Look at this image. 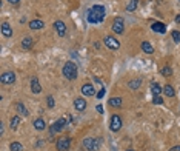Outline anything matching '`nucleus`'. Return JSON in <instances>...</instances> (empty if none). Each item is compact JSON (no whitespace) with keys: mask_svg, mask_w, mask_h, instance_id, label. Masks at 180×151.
<instances>
[{"mask_svg":"<svg viewBox=\"0 0 180 151\" xmlns=\"http://www.w3.org/2000/svg\"><path fill=\"white\" fill-rule=\"evenodd\" d=\"M62 73H63V76H65L68 80H74V79H77L79 70H77V65H75L74 62H66Z\"/></svg>","mask_w":180,"mask_h":151,"instance_id":"1","label":"nucleus"},{"mask_svg":"<svg viewBox=\"0 0 180 151\" xmlns=\"http://www.w3.org/2000/svg\"><path fill=\"white\" fill-rule=\"evenodd\" d=\"M69 145H71V139L68 136H60L56 142V146L59 151H68L69 149Z\"/></svg>","mask_w":180,"mask_h":151,"instance_id":"2","label":"nucleus"},{"mask_svg":"<svg viewBox=\"0 0 180 151\" xmlns=\"http://www.w3.org/2000/svg\"><path fill=\"white\" fill-rule=\"evenodd\" d=\"M103 43H105V46L109 48L111 51H117V50L120 48V42H119L117 39H114L113 36H106V37L103 39Z\"/></svg>","mask_w":180,"mask_h":151,"instance_id":"3","label":"nucleus"},{"mask_svg":"<svg viewBox=\"0 0 180 151\" xmlns=\"http://www.w3.org/2000/svg\"><path fill=\"white\" fill-rule=\"evenodd\" d=\"M65 125H66V120H65L63 117H60L59 120H56V122H54V125L49 128V133H51V137H49V139H52L54 133H60V131L65 128Z\"/></svg>","mask_w":180,"mask_h":151,"instance_id":"4","label":"nucleus"},{"mask_svg":"<svg viewBox=\"0 0 180 151\" xmlns=\"http://www.w3.org/2000/svg\"><path fill=\"white\" fill-rule=\"evenodd\" d=\"M113 31L116 34H122L125 31V22H123L122 17H116L114 19V22H113Z\"/></svg>","mask_w":180,"mask_h":151,"instance_id":"5","label":"nucleus"},{"mask_svg":"<svg viewBox=\"0 0 180 151\" xmlns=\"http://www.w3.org/2000/svg\"><path fill=\"white\" fill-rule=\"evenodd\" d=\"M120 128H122V117H120L119 114H114V116L111 117L109 129H111V131H114V133H117Z\"/></svg>","mask_w":180,"mask_h":151,"instance_id":"6","label":"nucleus"},{"mask_svg":"<svg viewBox=\"0 0 180 151\" xmlns=\"http://www.w3.org/2000/svg\"><path fill=\"white\" fill-rule=\"evenodd\" d=\"M0 82L5 83V85H13L16 82V74L13 71H6L2 74V77H0Z\"/></svg>","mask_w":180,"mask_h":151,"instance_id":"7","label":"nucleus"},{"mask_svg":"<svg viewBox=\"0 0 180 151\" xmlns=\"http://www.w3.org/2000/svg\"><path fill=\"white\" fill-rule=\"evenodd\" d=\"M82 94H83L85 97H91V96L96 94V88H94L91 83H85V85L82 86Z\"/></svg>","mask_w":180,"mask_h":151,"instance_id":"8","label":"nucleus"},{"mask_svg":"<svg viewBox=\"0 0 180 151\" xmlns=\"http://www.w3.org/2000/svg\"><path fill=\"white\" fill-rule=\"evenodd\" d=\"M54 28H56V33H57L60 37H63V36L66 34V25H65L62 20H57V22H54Z\"/></svg>","mask_w":180,"mask_h":151,"instance_id":"9","label":"nucleus"},{"mask_svg":"<svg viewBox=\"0 0 180 151\" xmlns=\"http://www.w3.org/2000/svg\"><path fill=\"white\" fill-rule=\"evenodd\" d=\"M91 10H93V13H94V14H96V16H97L100 20H103V19H105V14H106V11H105V8H103L102 5H94Z\"/></svg>","mask_w":180,"mask_h":151,"instance_id":"10","label":"nucleus"},{"mask_svg":"<svg viewBox=\"0 0 180 151\" xmlns=\"http://www.w3.org/2000/svg\"><path fill=\"white\" fill-rule=\"evenodd\" d=\"M151 30H152L154 33H159V34H165V33H166V26H165V23H162V22H154L152 26H151Z\"/></svg>","mask_w":180,"mask_h":151,"instance_id":"11","label":"nucleus"},{"mask_svg":"<svg viewBox=\"0 0 180 151\" xmlns=\"http://www.w3.org/2000/svg\"><path fill=\"white\" fill-rule=\"evenodd\" d=\"M31 91L34 94H40L42 93V86H40V82H39L37 77H33L31 79Z\"/></svg>","mask_w":180,"mask_h":151,"instance_id":"12","label":"nucleus"},{"mask_svg":"<svg viewBox=\"0 0 180 151\" xmlns=\"http://www.w3.org/2000/svg\"><path fill=\"white\" fill-rule=\"evenodd\" d=\"M74 106H75L77 111H85V109H86V100H85L83 97H77V99L74 100Z\"/></svg>","mask_w":180,"mask_h":151,"instance_id":"13","label":"nucleus"},{"mask_svg":"<svg viewBox=\"0 0 180 151\" xmlns=\"http://www.w3.org/2000/svg\"><path fill=\"white\" fill-rule=\"evenodd\" d=\"M2 34H3V37H11L13 36V28H11V25L8 22L2 23Z\"/></svg>","mask_w":180,"mask_h":151,"instance_id":"14","label":"nucleus"},{"mask_svg":"<svg viewBox=\"0 0 180 151\" xmlns=\"http://www.w3.org/2000/svg\"><path fill=\"white\" fill-rule=\"evenodd\" d=\"M16 111H17V114H19V116H25V117L29 114V113H28V109H26V106H25L22 102H17V103H16Z\"/></svg>","mask_w":180,"mask_h":151,"instance_id":"15","label":"nucleus"},{"mask_svg":"<svg viewBox=\"0 0 180 151\" xmlns=\"http://www.w3.org/2000/svg\"><path fill=\"white\" fill-rule=\"evenodd\" d=\"M34 128H36L37 131H43V129L46 128V123H45V120H43L42 117L36 119V120H34Z\"/></svg>","mask_w":180,"mask_h":151,"instance_id":"16","label":"nucleus"},{"mask_svg":"<svg viewBox=\"0 0 180 151\" xmlns=\"http://www.w3.org/2000/svg\"><path fill=\"white\" fill-rule=\"evenodd\" d=\"M93 143H94V137H85L83 139V148L88 151H93Z\"/></svg>","mask_w":180,"mask_h":151,"instance_id":"17","label":"nucleus"},{"mask_svg":"<svg viewBox=\"0 0 180 151\" xmlns=\"http://www.w3.org/2000/svg\"><path fill=\"white\" fill-rule=\"evenodd\" d=\"M43 26H45L43 20H39V19H37V20H31V22H29V28H31V30H42Z\"/></svg>","mask_w":180,"mask_h":151,"instance_id":"18","label":"nucleus"},{"mask_svg":"<svg viewBox=\"0 0 180 151\" xmlns=\"http://www.w3.org/2000/svg\"><path fill=\"white\" fill-rule=\"evenodd\" d=\"M33 43H34V39L28 36V37H25V39L22 40V48H23V50H31Z\"/></svg>","mask_w":180,"mask_h":151,"instance_id":"19","label":"nucleus"},{"mask_svg":"<svg viewBox=\"0 0 180 151\" xmlns=\"http://www.w3.org/2000/svg\"><path fill=\"white\" fill-rule=\"evenodd\" d=\"M108 103H109L111 106H114V108H119V106H122L123 99H122V97H111V99L108 100Z\"/></svg>","mask_w":180,"mask_h":151,"instance_id":"20","label":"nucleus"},{"mask_svg":"<svg viewBox=\"0 0 180 151\" xmlns=\"http://www.w3.org/2000/svg\"><path fill=\"white\" fill-rule=\"evenodd\" d=\"M142 51H143L145 54H152V53H154V48H152V45H151L149 42H143V43H142Z\"/></svg>","mask_w":180,"mask_h":151,"instance_id":"21","label":"nucleus"},{"mask_svg":"<svg viewBox=\"0 0 180 151\" xmlns=\"http://www.w3.org/2000/svg\"><path fill=\"white\" fill-rule=\"evenodd\" d=\"M140 85H142V79H134V80H129L128 82V86L131 89H139Z\"/></svg>","mask_w":180,"mask_h":151,"instance_id":"22","label":"nucleus"},{"mask_svg":"<svg viewBox=\"0 0 180 151\" xmlns=\"http://www.w3.org/2000/svg\"><path fill=\"white\" fill-rule=\"evenodd\" d=\"M151 91H152V96H160V93L163 91V88H162L159 83L152 82V85H151Z\"/></svg>","mask_w":180,"mask_h":151,"instance_id":"23","label":"nucleus"},{"mask_svg":"<svg viewBox=\"0 0 180 151\" xmlns=\"http://www.w3.org/2000/svg\"><path fill=\"white\" fill-rule=\"evenodd\" d=\"M163 93H165L166 97H174L175 96V91H174V88L171 85H165L163 86Z\"/></svg>","mask_w":180,"mask_h":151,"instance_id":"24","label":"nucleus"},{"mask_svg":"<svg viewBox=\"0 0 180 151\" xmlns=\"http://www.w3.org/2000/svg\"><path fill=\"white\" fill-rule=\"evenodd\" d=\"M88 20L91 22V23H100V22H102V20H100V19L93 13V10H89V11H88Z\"/></svg>","mask_w":180,"mask_h":151,"instance_id":"25","label":"nucleus"},{"mask_svg":"<svg viewBox=\"0 0 180 151\" xmlns=\"http://www.w3.org/2000/svg\"><path fill=\"white\" fill-rule=\"evenodd\" d=\"M19 123H20V116L17 114V116H14V117L11 119V129H17Z\"/></svg>","mask_w":180,"mask_h":151,"instance_id":"26","label":"nucleus"},{"mask_svg":"<svg viewBox=\"0 0 180 151\" xmlns=\"http://www.w3.org/2000/svg\"><path fill=\"white\" fill-rule=\"evenodd\" d=\"M10 149H11V151H22V149H23V145H22L20 142H13V143L10 145Z\"/></svg>","mask_w":180,"mask_h":151,"instance_id":"27","label":"nucleus"},{"mask_svg":"<svg viewBox=\"0 0 180 151\" xmlns=\"http://www.w3.org/2000/svg\"><path fill=\"white\" fill-rule=\"evenodd\" d=\"M160 74H162V76H165V77H169V76L172 74V70H171V66H163V68L160 70Z\"/></svg>","mask_w":180,"mask_h":151,"instance_id":"28","label":"nucleus"},{"mask_svg":"<svg viewBox=\"0 0 180 151\" xmlns=\"http://www.w3.org/2000/svg\"><path fill=\"white\" fill-rule=\"evenodd\" d=\"M137 2H139V0H129V3L126 5V10L128 11H134L137 8Z\"/></svg>","mask_w":180,"mask_h":151,"instance_id":"29","label":"nucleus"},{"mask_svg":"<svg viewBox=\"0 0 180 151\" xmlns=\"http://www.w3.org/2000/svg\"><path fill=\"white\" fill-rule=\"evenodd\" d=\"M102 145V139L100 137H94V143H93V151H97Z\"/></svg>","mask_w":180,"mask_h":151,"instance_id":"30","label":"nucleus"},{"mask_svg":"<svg viewBox=\"0 0 180 151\" xmlns=\"http://www.w3.org/2000/svg\"><path fill=\"white\" fill-rule=\"evenodd\" d=\"M171 37H172V40L175 42V43H180V31H172L171 33Z\"/></svg>","mask_w":180,"mask_h":151,"instance_id":"31","label":"nucleus"},{"mask_svg":"<svg viewBox=\"0 0 180 151\" xmlns=\"http://www.w3.org/2000/svg\"><path fill=\"white\" fill-rule=\"evenodd\" d=\"M152 103H154V105H162L163 100H162L160 96H152Z\"/></svg>","mask_w":180,"mask_h":151,"instance_id":"32","label":"nucleus"},{"mask_svg":"<svg viewBox=\"0 0 180 151\" xmlns=\"http://www.w3.org/2000/svg\"><path fill=\"white\" fill-rule=\"evenodd\" d=\"M46 105H48L49 108H54L56 103H54V97H52V96H48V97H46Z\"/></svg>","mask_w":180,"mask_h":151,"instance_id":"33","label":"nucleus"},{"mask_svg":"<svg viewBox=\"0 0 180 151\" xmlns=\"http://www.w3.org/2000/svg\"><path fill=\"white\" fill-rule=\"evenodd\" d=\"M105 91H106V89H105V88H102V89L97 93V99H102V97L105 96Z\"/></svg>","mask_w":180,"mask_h":151,"instance_id":"34","label":"nucleus"},{"mask_svg":"<svg viewBox=\"0 0 180 151\" xmlns=\"http://www.w3.org/2000/svg\"><path fill=\"white\" fill-rule=\"evenodd\" d=\"M96 109H97L100 114H103V106H102V105H97V106H96Z\"/></svg>","mask_w":180,"mask_h":151,"instance_id":"35","label":"nucleus"},{"mask_svg":"<svg viewBox=\"0 0 180 151\" xmlns=\"http://www.w3.org/2000/svg\"><path fill=\"white\" fill-rule=\"evenodd\" d=\"M6 2H10V3H13V5H19L20 0H6Z\"/></svg>","mask_w":180,"mask_h":151,"instance_id":"36","label":"nucleus"},{"mask_svg":"<svg viewBox=\"0 0 180 151\" xmlns=\"http://www.w3.org/2000/svg\"><path fill=\"white\" fill-rule=\"evenodd\" d=\"M169 151H180V146H172Z\"/></svg>","mask_w":180,"mask_h":151,"instance_id":"37","label":"nucleus"},{"mask_svg":"<svg viewBox=\"0 0 180 151\" xmlns=\"http://www.w3.org/2000/svg\"><path fill=\"white\" fill-rule=\"evenodd\" d=\"M175 22H177V23H180V14H178V16L175 17Z\"/></svg>","mask_w":180,"mask_h":151,"instance_id":"38","label":"nucleus"},{"mask_svg":"<svg viewBox=\"0 0 180 151\" xmlns=\"http://www.w3.org/2000/svg\"><path fill=\"white\" fill-rule=\"evenodd\" d=\"M126 151H134V149H131V148H129V149H126Z\"/></svg>","mask_w":180,"mask_h":151,"instance_id":"39","label":"nucleus"}]
</instances>
